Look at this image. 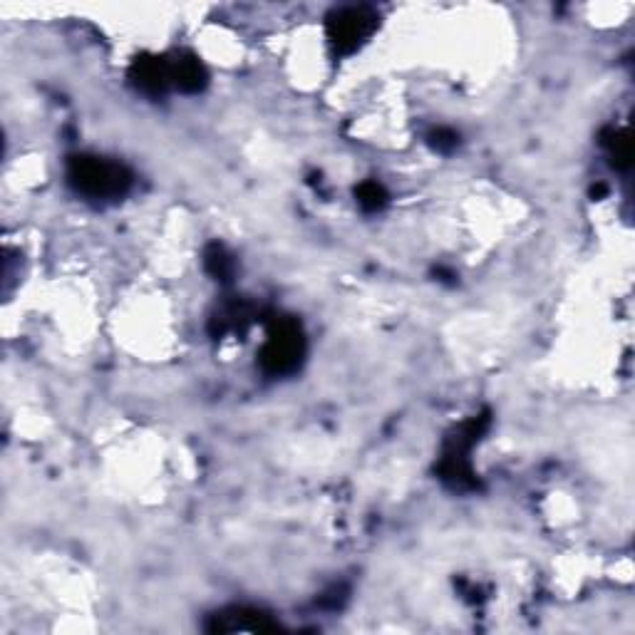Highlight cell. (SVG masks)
<instances>
[{
    "label": "cell",
    "mask_w": 635,
    "mask_h": 635,
    "mask_svg": "<svg viewBox=\"0 0 635 635\" xmlns=\"http://www.w3.org/2000/svg\"><path fill=\"white\" fill-rule=\"evenodd\" d=\"M380 15L368 5H345L328 15V40L340 55H350L378 30Z\"/></svg>",
    "instance_id": "3957f363"
},
{
    "label": "cell",
    "mask_w": 635,
    "mask_h": 635,
    "mask_svg": "<svg viewBox=\"0 0 635 635\" xmlns=\"http://www.w3.org/2000/svg\"><path fill=\"white\" fill-rule=\"evenodd\" d=\"M129 77L137 85V90H142L144 95L159 97L174 87L172 82V60L157 58V55H144V58L134 60Z\"/></svg>",
    "instance_id": "277c9868"
},
{
    "label": "cell",
    "mask_w": 635,
    "mask_h": 635,
    "mask_svg": "<svg viewBox=\"0 0 635 635\" xmlns=\"http://www.w3.org/2000/svg\"><path fill=\"white\" fill-rule=\"evenodd\" d=\"M67 182L77 194L87 199L107 201L122 199L132 187V172L120 162L95 157V154H75L67 162Z\"/></svg>",
    "instance_id": "6da1fadb"
},
{
    "label": "cell",
    "mask_w": 635,
    "mask_h": 635,
    "mask_svg": "<svg viewBox=\"0 0 635 635\" xmlns=\"http://www.w3.org/2000/svg\"><path fill=\"white\" fill-rule=\"evenodd\" d=\"M276 623L268 621L266 613L254 611V608H231V611L216 613L211 631L219 633H261L273 631Z\"/></svg>",
    "instance_id": "5b68a950"
},
{
    "label": "cell",
    "mask_w": 635,
    "mask_h": 635,
    "mask_svg": "<svg viewBox=\"0 0 635 635\" xmlns=\"http://www.w3.org/2000/svg\"><path fill=\"white\" fill-rule=\"evenodd\" d=\"M172 82L177 90L196 95L206 87L209 75H206V67L199 63L196 55H179L177 60H172Z\"/></svg>",
    "instance_id": "8992f818"
},
{
    "label": "cell",
    "mask_w": 635,
    "mask_h": 635,
    "mask_svg": "<svg viewBox=\"0 0 635 635\" xmlns=\"http://www.w3.org/2000/svg\"><path fill=\"white\" fill-rule=\"evenodd\" d=\"M204 268L211 278L221 283H229L236 273V261L234 256L226 251V246L221 244H211L209 249L204 251Z\"/></svg>",
    "instance_id": "52a82bcc"
},
{
    "label": "cell",
    "mask_w": 635,
    "mask_h": 635,
    "mask_svg": "<svg viewBox=\"0 0 635 635\" xmlns=\"http://www.w3.org/2000/svg\"><path fill=\"white\" fill-rule=\"evenodd\" d=\"M355 196H358V204L365 211H380L387 204V191L378 182H363L355 191Z\"/></svg>",
    "instance_id": "ba28073f"
},
{
    "label": "cell",
    "mask_w": 635,
    "mask_h": 635,
    "mask_svg": "<svg viewBox=\"0 0 635 635\" xmlns=\"http://www.w3.org/2000/svg\"><path fill=\"white\" fill-rule=\"evenodd\" d=\"M306 355V335L298 320L288 316H273L266 325V343H263L258 360L263 373L291 375L301 368Z\"/></svg>",
    "instance_id": "7a4b0ae2"
},
{
    "label": "cell",
    "mask_w": 635,
    "mask_h": 635,
    "mask_svg": "<svg viewBox=\"0 0 635 635\" xmlns=\"http://www.w3.org/2000/svg\"><path fill=\"white\" fill-rule=\"evenodd\" d=\"M430 144L437 149V152H452L459 144V137L452 132V129L440 127L430 134Z\"/></svg>",
    "instance_id": "9c48e42d"
}]
</instances>
